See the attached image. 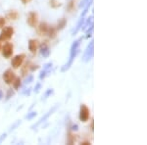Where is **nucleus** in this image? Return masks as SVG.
I'll return each instance as SVG.
<instances>
[{
  "label": "nucleus",
  "mask_w": 147,
  "mask_h": 145,
  "mask_svg": "<svg viewBox=\"0 0 147 145\" xmlns=\"http://www.w3.org/2000/svg\"><path fill=\"white\" fill-rule=\"evenodd\" d=\"M79 45H80V40H78V41H76L75 43L73 44L72 46V49H71V56H70V60H69L68 64H66L65 67L63 69V72L66 70H68L69 68L71 67V65L73 64V61L74 59H75V57L77 56L78 52H79Z\"/></svg>",
  "instance_id": "obj_1"
},
{
  "label": "nucleus",
  "mask_w": 147,
  "mask_h": 145,
  "mask_svg": "<svg viewBox=\"0 0 147 145\" xmlns=\"http://www.w3.org/2000/svg\"><path fill=\"white\" fill-rule=\"evenodd\" d=\"M14 28L12 27H6L2 30L1 34H0V41L4 42V41H8L9 39L12 38L14 34Z\"/></svg>",
  "instance_id": "obj_2"
},
{
  "label": "nucleus",
  "mask_w": 147,
  "mask_h": 145,
  "mask_svg": "<svg viewBox=\"0 0 147 145\" xmlns=\"http://www.w3.org/2000/svg\"><path fill=\"white\" fill-rule=\"evenodd\" d=\"M89 117H90V111H89L88 107L84 104H82L80 109V120L85 123L89 120Z\"/></svg>",
  "instance_id": "obj_3"
},
{
  "label": "nucleus",
  "mask_w": 147,
  "mask_h": 145,
  "mask_svg": "<svg viewBox=\"0 0 147 145\" xmlns=\"http://www.w3.org/2000/svg\"><path fill=\"white\" fill-rule=\"evenodd\" d=\"M13 52H14V46L10 42H7L2 47V55L4 56V58H10L13 55Z\"/></svg>",
  "instance_id": "obj_4"
},
{
  "label": "nucleus",
  "mask_w": 147,
  "mask_h": 145,
  "mask_svg": "<svg viewBox=\"0 0 147 145\" xmlns=\"http://www.w3.org/2000/svg\"><path fill=\"white\" fill-rule=\"evenodd\" d=\"M27 22L30 27H32V28L36 27L37 23H38V15H37L35 12H30L28 16Z\"/></svg>",
  "instance_id": "obj_5"
},
{
  "label": "nucleus",
  "mask_w": 147,
  "mask_h": 145,
  "mask_svg": "<svg viewBox=\"0 0 147 145\" xmlns=\"http://www.w3.org/2000/svg\"><path fill=\"white\" fill-rule=\"evenodd\" d=\"M25 58H26V55H25V54H19V55H16V56L13 58V60H12V66H13V68H14V69L20 68L21 66L23 65Z\"/></svg>",
  "instance_id": "obj_6"
},
{
  "label": "nucleus",
  "mask_w": 147,
  "mask_h": 145,
  "mask_svg": "<svg viewBox=\"0 0 147 145\" xmlns=\"http://www.w3.org/2000/svg\"><path fill=\"white\" fill-rule=\"evenodd\" d=\"M15 78H16L15 73L12 70H7L6 72L3 74V80L7 84H12L14 80H15Z\"/></svg>",
  "instance_id": "obj_7"
},
{
  "label": "nucleus",
  "mask_w": 147,
  "mask_h": 145,
  "mask_svg": "<svg viewBox=\"0 0 147 145\" xmlns=\"http://www.w3.org/2000/svg\"><path fill=\"white\" fill-rule=\"evenodd\" d=\"M38 46H39V43L36 39H30L28 41V50L32 52V54H35L38 49Z\"/></svg>",
  "instance_id": "obj_8"
},
{
  "label": "nucleus",
  "mask_w": 147,
  "mask_h": 145,
  "mask_svg": "<svg viewBox=\"0 0 147 145\" xmlns=\"http://www.w3.org/2000/svg\"><path fill=\"white\" fill-rule=\"evenodd\" d=\"M48 30H49V26L47 25L46 23H41L39 25L37 32H38V34L40 35H45L47 34V32H48Z\"/></svg>",
  "instance_id": "obj_9"
},
{
  "label": "nucleus",
  "mask_w": 147,
  "mask_h": 145,
  "mask_svg": "<svg viewBox=\"0 0 147 145\" xmlns=\"http://www.w3.org/2000/svg\"><path fill=\"white\" fill-rule=\"evenodd\" d=\"M92 54H93V42H91L90 44L88 45V47H87L86 51H85L84 53V61H87L90 59V57L92 56Z\"/></svg>",
  "instance_id": "obj_10"
},
{
  "label": "nucleus",
  "mask_w": 147,
  "mask_h": 145,
  "mask_svg": "<svg viewBox=\"0 0 147 145\" xmlns=\"http://www.w3.org/2000/svg\"><path fill=\"white\" fill-rule=\"evenodd\" d=\"M30 68H32V64L28 62V63L26 64L25 66L23 67L22 69V74H23V76H27V74L30 72Z\"/></svg>",
  "instance_id": "obj_11"
},
{
  "label": "nucleus",
  "mask_w": 147,
  "mask_h": 145,
  "mask_svg": "<svg viewBox=\"0 0 147 145\" xmlns=\"http://www.w3.org/2000/svg\"><path fill=\"white\" fill-rule=\"evenodd\" d=\"M7 16H8V18L10 19V20H17L19 14L17 11H11V12H9Z\"/></svg>",
  "instance_id": "obj_12"
},
{
  "label": "nucleus",
  "mask_w": 147,
  "mask_h": 145,
  "mask_svg": "<svg viewBox=\"0 0 147 145\" xmlns=\"http://www.w3.org/2000/svg\"><path fill=\"white\" fill-rule=\"evenodd\" d=\"M41 54L43 56H45L47 57L49 55V48H48V46H47V44H43L42 45V47H41Z\"/></svg>",
  "instance_id": "obj_13"
},
{
  "label": "nucleus",
  "mask_w": 147,
  "mask_h": 145,
  "mask_svg": "<svg viewBox=\"0 0 147 145\" xmlns=\"http://www.w3.org/2000/svg\"><path fill=\"white\" fill-rule=\"evenodd\" d=\"M47 34L49 35V37H51V38H54V37L56 36V28L49 27V30H48V32H47Z\"/></svg>",
  "instance_id": "obj_14"
},
{
  "label": "nucleus",
  "mask_w": 147,
  "mask_h": 145,
  "mask_svg": "<svg viewBox=\"0 0 147 145\" xmlns=\"http://www.w3.org/2000/svg\"><path fill=\"white\" fill-rule=\"evenodd\" d=\"M14 85V88L15 89H18L19 87L21 86V78H16L15 80L13 82V84H12Z\"/></svg>",
  "instance_id": "obj_15"
},
{
  "label": "nucleus",
  "mask_w": 147,
  "mask_h": 145,
  "mask_svg": "<svg viewBox=\"0 0 147 145\" xmlns=\"http://www.w3.org/2000/svg\"><path fill=\"white\" fill-rule=\"evenodd\" d=\"M66 24H67V22H66V20L65 19H61L60 21H59L58 22V26H57V28H58V30H62V28H64V27H65L66 26Z\"/></svg>",
  "instance_id": "obj_16"
},
{
  "label": "nucleus",
  "mask_w": 147,
  "mask_h": 145,
  "mask_svg": "<svg viewBox=\"0 0 147 145\" xmlns=\"http://www.w3.org/2000/svg\"><path fill=\"white\" fill-rule=\"evenodd\" d=\"M60 5L61 4L57 0H50V6L52 8H58V7H60Z\"/></svg>",
  "instance_id": "obj_17"
},
{
  "label": "nucleus",
  "mask_w": 147,
  "mask_h": 145,
  "mask_svg": "<svg viewBox=\"0 0 147 145\" xmlns=\"http://www.w3.org/2000/svg\"><path fill=\"white\" fill-rule=\"evenodd\" d=\"M75 0H71L70 1V3H69V6H68V9H69V11H73V9H74V7H75Z\"/></svg>",
  "instance_id": "obj_18"
},
{
  "label": "nucleus",
  "mask_w": 147,
  "mask_h": 145,
  "mask_svg": "<svg viewBox=\"0 0 147 145\" xmlns=\"http://www.w3.org/2000/svg\"><path fill=\"white\" fill-rule=\"evenodd\" d=\"M5 24H6V21H5V19H4L3 17H0V28H2L5 26Z\"/></svg>",
  "instance_id": "obj_19"
},
{
  "label": "nucleus",
  "mask_w": 147,
  "mask_h": 145,
  "mask_svg": "<svg viewBox=\"0 0 147 145\" xmlns=\"http://www.w3.org/2000/svg\"><path fill=\"white\" fill-rule=\"evenodd\" d=\"M11 94H13V91H12V90H9V92H8V94H7V99H8V98H10V96H11Z\"/></svg>",
  "instance_id": "obj_20"
},
{
  "label": "nucleus",
  "mask_w": 147,
  "mask_h": 145,
  "mask_svg": "<svg viewBox=\"0 0 147 145\" xmlns=\"http://www.w3.org/2000/svg\"><path fill=\"white\" fill-rule=\"evenodd\" d=\"M30 0H22V2L24 4H27V3H28V2H30Z\"/></svg>",
  "instance_id": "obj_21"
},
{
  "label": "nucleus",
  "mask_w": 147,
  "mask_h": 145,
  "mask_svg": "<svg viewBox=\"0 0 147 145\" xmlns=\"http://www.w3.org/2000/svg\"><path fill=\"white\" fill-rule=\"evenodd\" d=\"M0 50H1V41H0Z\"/></svg>",
  "instance_id": "obj_22"
},
{
  "label": "nucleus",
  "mask_w": 147,
  "mask_h": 145,
  "mask_svg": "<svg viewBox=\"0 0 147 145\" xmlns=\"http://www.w3.org/2000/svg\"><path fill=\"white\" fill-rule=\"evenodd\" d=\"M1 97H2V93L0 92V98H1Z\"/></svg>",
  "instance_id": "obj_23"
}]
</instances>
